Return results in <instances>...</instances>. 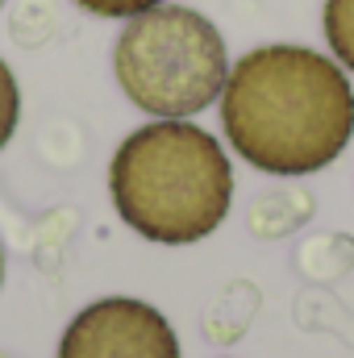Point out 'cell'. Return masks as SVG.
I'll list each match as a JSON object with an SVG mask.
<instances>
[{
	"label": "cell",
	"instance_id": "cell-4",
	"mask_svg": "<svg viewBox=\"0 0 354 358\" xmlns=\"http://www.w3.org/2000/svg\"><path fill=\"white\" fill-rule=\"evenodd\" d=\"M59 358H183L171 321L134 296H104L80 308L63 338Z\"/></svg>",
	"mask_w": 354,
	"mask_h": 358
},
{
	"label": "cell",
	"instance_id": "cell-8",
	"mask_svg": "<svg viewBox=\"0 0 354 358\" xmlns=\"http://www.w3.org/2000/svg\"><path fill=\"white\" fill-rule=\"evenodd\" d=\"M321 29L330 42V55L354 71V0H325L321 8Z\"/></svg>",
	"mask_w": 354,
	"mask_h": 358
},
{
	"label": "cell",
	"instance_id": "cell-1",
	"mask_svg": "<svg viewBox=\"0 0 354 358\" xmlns=\"http://www.w3.org/2000/svg\"><path fill=\"white\" fill-rule=\"evenodd\" d=\"M221 129L234 155L267 176L325 171L354 138L351 76L313 46H255L225 76Z\"/></svg>",
	"mask_w": 354,
	"mask_h": 358
},
{
	"label": "cell",
	"instance_id": "cell-5",
	"mask_svg": "<svg viewBox=\"0 0 354 358\" xmlns=\"http://www.w3.org/2000/svg\"><path fill=\"white\" fill-rule=\"evenodd\" d=\"M313 213H317V200L309 187H300V183L267 187L246 208V229L263 242H279V238H292L296 229H304L313 221Z\"/></svg>",
	"mask_w": 354,
	"mask_h": 358
},
{
	"label": "cell",
	"instance_id": "cell-11",
	"mask_svg": "<svg viewBox=\"0 0 354 358\" xmlns=\"http://www.w3.org/2000/svg\"><path fill=\"white\" fill-rule=\"evenodd\" d=\"M0 287H4V246H0Z\"/></svg>",
	"mask_w": 354,
	"mask_h": 358
},
{
	"label": "cell",
	"instance_id": "cell-6",
	"mask_svg": "<svg viewBox=\"0 0 354 358\" xmlns=\"http://www.w3.org/2000/svg\"><path fill=\"white\" fill-rule=\"evenodd\" d=\"M255 313H259V287L246 283V279H234V283L213 300V308H208V317H204L208 342H217V346L238 342V338L246 334V325H250Z\"/></svg>",
	"mask_w": 354,
	"mask_h": 358
},
{
	"label": "cell",
	"instance_id": "cell-12",
	"mask_svg": "<svg viewBox=\"0 0 354 358\" xmlns=\"http://www.w3.org/2000/svg\"><path fill=\"white\" fill-rule=\"evenodd\" d=\"M4 4H8V0H0V8H4Z\"/></svg>",
	"mask_w": 354,
	"mask_h": 358
},
{
	"label": "cell",
	"instance_id": "cell-9",
	"mask_svg": "<svg viewBox=\"0 0 354 358\" xmlns=\"http://www.w3.org/2000/svg\"><path fill=\"white\" fill-rule=\"evenodd\" d=\"M17 121H21V88H17V76H13V67L0 59V150L13 142V134H17Z\"/></svg>",
	"mask_w": 354,
	"mask_h": 358
},
{
	"label": "cell",
	"instance_id": "cell-7",
	"mask_svg": "<svg viewBox=\"0 0 354 358\" xmlns=\"http://www.w3.org/2000/svg\"><path fill=\"white\" fill-rule=\"evenodd\" d=\"M296 267L317 283H334L354 267V238L351 234H317L300 246Z\"/></svg>",
	"mask_w": 354,
	"mask_h": 358
},
{
	"label": "cell",
	"instance_id": "cell-10",
	"mask_svg": "<svg viewBox=\"0 0 354 358\" xmlns=\"http://www.w3.org/2000/svg\"><path fill=\"white\" fill-rule=\"evenodd\" d=\"M76 4L92 17H104V21H129L155 4H167V0H76Z\"/></svg>",
	"mask_w": 354,
	"mask_h": 358
},
{
	"label": "cell",
	"instance_id": "cell-3",
	"mask_svg": "<svg viewBox=\"0 0 354 358\" xmlns=\"http://www.w3.org/2000/svg\"><path fill=\"white\" fill-rule=\"evenodd\" d=\"M113 76L134 108L159 121H183L221 100L229 50L204 13L187 4H155L129 17L117 34Z\"/></svg>",
	"mask_w": 354,
	"mask_h": 358
},
{
	"label": "cell",
	"instance_id": "cell-2",
	"mask_svg": "<svg viewBox=\"0 0 354 358\" xmlns=\"http://www.w3.org/2000/svg\"><path fill=\"white\" fill-rule=\"evenodd\" d=\"M108 196L138 238L192 246L229 217L234 167L208 129L192 121H150L117 146Z\"/></svg>",
	"mask_w": 354,
	"mask_h": 358
}]
</instances>
